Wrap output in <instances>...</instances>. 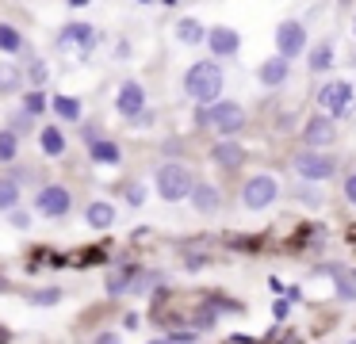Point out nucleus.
I'll list each match as a JSON object with an SVG mask.
<instances>
[{"mask_svg":"<svg viewBox=\"0 0 356 344\" xmlns=\"http://www.w3.org/2000/svg\"><path fill=\"white\" fill-rule=\"evenodd\" d=\"M19 206V183L12 176H0V211H16Z\"/></svg>","mask_w":356,"mask_h":344,"instance_id":"obj_22","label":"nucleus"},{"mask_svg":"<svg viewBox=\"0 0 356 344\" xmlns=\"http://www.w3.org/2000/svg\"><path fill=\"white\" fill-rule=\"evenodd\" d=\"M0 54H24V35L12 23H0Z\"/></svg>","mask_w":356,"mask_h":344,"instance_id":"obj_21","label":"nucleus"},{"mask_svg":"<svg viewBox=\"0 0 356 344\" xmlns=\"http://www.w3.org/2000/svg\"><path fill=\"white\" fill-rule=\"evenodd\" d=\"M330 275H333V283H337V295L348 298V302H356V275H345L341 268H330Z\"/></svg>","mask_w":356,"mask_h":344,"instance_id":"obj_23","label":"nucleus"},{"mask_svg":"<svg viewBox=\"0 0 356 344\" xmlns=\"http://www.w3.org/2000/svg\"><path fill=\"white\" fill-rule=\"evenodd\" d=\"M39 145H42V153H47V157H62V153H65V134L58 126H42Z\"/></svg>","mask_w":356,"mask_h":344,"instance_id":"obj_18","label":"nucleus"},{"mask_svg":"<svg viewBox=\"0 0 356 344\" xmlns=\"http://www.w3.org/2000/svg\"><path fill=\"white\" fill-rule=\"evenodd\" d=\"M218 203H222V195H218V188L215 183H195V191H192V206L200 214H215L218 211Z\"/></svg>","mask_w":356,"mask_h":344,"instance_id":"obj_15","label":"nucleus"},{"mask_svg":"<svg viewBox=\"0 0 356 344\" xmlns=\"http://www.w3.org/2000/svg\"><path fill=\"white\" fill-rule=\"evenodd\" d=\"M58 42H62V50H70V46H77V50H88V46L96 42V31L88 27V23H70V27L58 35Z\"/></svg>","mask_w":356,"mask_h":344,"instance_id":"obj_13","label":"nucleus"},{"mask_svg":"<svg viewBox=\"0 0 356 344\" xmlns=\"http://www.w3.org/2000/svg\"><path fill=\"white\" fill-rule=\"evenodd\" d=\"M333 138H337V126H333L330 115H314V119L307 122V130H302V142H307V149H322V145H330Z\"/></svg>","mask_w":356,"mask_h":344,"instance_id":"obj_9","label":"nucleus"},{"mask_svg":"<svg viewBox=\"0 0 356 344\" xmlns=\"http://www.w3.org/2000/svg\"><path fill=\"white\" fill-rule=\"evenodd\" d=\"M211 31H203V23L200 19H192V15H184V19H177V38L180 42H188V46H195V42H203Z\"/></svg>","mask_w":356,"mask_h":344,"instance_id":"obj_17","label":"nucleus"},{"mask_svg":"<svg viewBox=\"0 0 356 344\" xmlns=\"http://www.w3.org/2000/svg\"><path fill=\"white\" fill-rule=\"evenodd\" d=\"M280 195V183L272 180L268 172H257L249 176L245 183H241V206H249V211H264V206H272Z\"/></svg>","mask_w":356,"mask_h":344,"instance_id":"obj_4","label":"nucleus"},{"mask_svg":"<svg viewBox=\"0 0 356 344\" xmlns=\"http://www.w3.org/2000/svg\"><path fill=\"white\" fill-rule=\"evenodd\" d=\"M88 153H92V161H104V165H119V145L108 142V138H92V142H88Z\"/></svg>","mask_w":356,"mask_h":344,"instance_id":"obj_19","label":"nucleus"},{"mask_svg":"<svg viewBox=\"0 0 356 344\" xmlns=\"http://www.w3.org/2000/svg\"><path fill=\"white\" fill-rule=\"evenodd\" d=\"M27 126H31V115H27V111H19V115H16V119H12V122H8V130H12V134H16V138H19V134H24V130H27Z\"/></svg>","mask_w":356,"mask_h":344,"instance_id":"obj_29","label":"nucleus"},{"mask_svg":"<svg viewBox=\"0 0 356 344\" xmlns=\"http://www.w3.org/2000/svg\"><path fill=\"white\" fill-rule=\"evenodd\" d=\"M195 126H211L222 138H234L245 126V111H241V104H234V99L215 104V107H200V111H195Z\"/></svg>","mask_w":356,"mask_h":344,"instance_id":"obj_3","label":"nucleus"},{"mask_svg":"<svg viewBox=\"0 0 356 344\" xmlns=\"http://www.w3.org/2000/svg\"><path fill=\"white\" fill-rule=\"evenodd\" d=\"M291 76V61L287 58H268V61H261V69H257V81L264 84V88H280V84Z\"/></svg>","mask_w":356,"mask_h":344,"instance_id":"obj_12","label":"nucleus"},{"mask_svg":"<svg viewBox=\"0 0 356 344\" xmlns=\"http://www.w3.org/2000/svg\"><path fill=\"white\" fill-rule=\"evenodd\" d=\"M16 153H19V138L12 130H0V165L16 161Z\"/></svg>","mask_w":356,"mask_h":344,"instance_id":"obj_24","label":"nucleus"},{"mask_svg":"<svg viewBox=\"0 0 356 344\" xmlns=\"http://www.w3.org/2000/svg\"><path fill=\"white\" fill-rule=\"evenodd\" d=\"M31 302H35V306H54V302H62V290H58V287L35 290V295H31Z\"/></svg>","mask_w":356,"mask_h":344,"instance_id":"obj_27","label":"nucleus"},{"mask_svg":"<svg viewBox=\"0 0 356 344\" xmlns=\"http://www.w3.org/2000/svg\"><path fill=\"white\" fill-rule=\"evenodd\" d=\"M146 107V88H142L138 81H123L119 84V96H115V111L127 115V119H134V115Z\"/></svg>","mask_w":356,"mask_h":344,"instance_id":"obj_10","label":"nucleus"},{"mask_svg":"<svg viewBox=\"0 0 356 344\" xmlns=\"http://www.w3.org/2000/svg\"><path fill=\"white\" fill-rule=\"evenodd\" d=\"M345 199L356 206V172H348V180H345Z\"/></svg>","mask_w":356,"mask_h":344,"instance_id":"obj_31","label":"nucleus"},{"mask_svg":"<svg viewBox=\"0 0 356 344\" xmlns=\"http://www.w3.org/2000/svg\"><path fill=\"white\" fill-rule=\"evenodd\" d=\"M127 199H131V206H142V199H146V188H142V183L127 188Z\"/></svg>","mask_w":356,"mask_h":344,"instance_id":"obj_30","label":"nucleus"},{"mask_svg":"<svg viewBox=\"0 0 356 344\" xmlns=\"http://www.w3.org/2000/svg\"><path fill=\"white\" fill-rule=\"evenodd\" d=\"M70 206H73V195L62 183H47V188H39V195H35V211H39L42 218H65Z\"/></svg>","mask_w":356,"mask_h":344,"instance_id":"obj_6","label":"nucleus"},{"mask_svg":"<svg viewBox=\"0 0 356 344\" xmlns=\"http://www.w3.org/2000/svg\"><path fill=\"white\" fill-rule=\"evenodd\" d=\"M85 218L92 229H111V222H115V206L104 203V199H96V203L85 206Z\"/></svg>","mask_w":356,"mask_h":344,"instance_id":"obj_16","label":"nucleus"},{"mask_svg":"<svg viewBox=\"0 0 356 344\" xmlns=\"http://www.w3.org/2000/svg\"><path fill=\"white\" fill-rule=\"evenodd\" d=\"M295 172H299L302 180H310V183H322V180H330V176L337 172V161H333L330 153L302 149L299 157H295Z\"/></svg>","mask_w":356,"mask_h":344,"instance_id":"obj_5","label":"nucleus"},{"mask_svg":"<svg viewBox=\"0 0 356 344\" xmlns=\"http://www.w3.org/2000/svg\"><path fill=\"white\" fill-rule=\"evenodd\" d=\"M276 50H280V58H299L302 50H307V27H302L299 19H284L276 27Z\"/></svg>","mask_w":356,"mask_h":344,"instance_id":"obj_8","label":"nucleus"},{"mask_svg":"<svg viewBox=\"0 0 356 344\" xmlns=\"http://www.w3.org/2000/svg\"><path fill=\"white\" fill-rule=\"evenodd\" d=\"M154 183H157V195H161L165 203H180V199H192V191H195V183H200V180L192 176V168H188V165L169 161V165L157 168Z\"/></svg>","mask_w":356,"mask_h":344,"instance_id":"obj_2","label":"nucleus"},{"mask_svg":"<svg viewBox=\"0 0 356 344\" xmlns=\"http://www.w3.org/2000/svg\"><path fill=\"white\" fill-rule=\"evenodd\" d=\"M348 344H356V341H348Z\"/></svg>","mask_w":356,"mask_h":344,"instance_id":"obj_34","label":"nucleus"},{"mask_svg":"<svg viewBox=\"0 0 356 344\" xmlns=\"http://www.w3.org/2000/svg\"><path fill=\"white\" fill-rule=\"evenodd\" d=\"M207 46H211V54H215V58H234V54H238V46H241V35L234 27H211Z\"/></svg>","mask_w":356,"mask_h":344,"instance_id":"obj_11","label":"nucleus"},{"mask_svg":"<svg viewBox=\"0 0 356 344\" xmlns=\"http://www.w3.org/2000/svg\"><path fill=\"white\" fill-rule=\"evenodd\" d=\"M19 81H24V76H19L16 69L0 65V92H12V88H19Z\"/></svg>","mask_w":356,"mask_h":344,"instance_id":"obj_28","label":"nucleus"},{"mask_svg":"<svg viewBox=\"0 0 356 344\" xmlns=\"http://www.w3.org/2000/svg\"><path fill=\"white\" fill-rule=\"evenodd\" d=\"M330 65H333V54H330V46H318V50L310 54V69L318 73V69H330Z\"/></svg>","mask_w":356,"mask_h":344,"instance_id":"obj_26","label":"nucleus"},{"mask_svg":"<svg viewBox=\"0 0 356 344\" xmlns=\"http://www.w3.org/2000/svg\"><path fill=\"white\" fill-rule=\"evenodd\" d=\"M47 107H50V99L42 96V88H35V92H27V96H24V111L31 115V119H35V115H42Z\"/></svg>","mask_w":356,"mask_h":344,"instance_id":"obj_25","label":"nucleus"},{"mask_svg":"<svg viewBox=\"0 0 356 344\" xmlns=\"http://www.w3.org/2000/svg\"><path fill=\"white\" fill-rule=\"evenodd\" d=\"M353 84L348 81H325L322 88H318V104L330 111V119H337V115H348V104H353Z\"/></svg>","mask_w":356,"mask_h":344,"instance_id":"obj_7","label":"nucleus"},{"mask_svg":"<svg viewBox=\"0 0 356 344\" xmlns=\"http://www.w3.org/2000/svg\"><path fill=\"white\" fill-rule=\"evenodd\" d=\"M92 344H123V341H119V333H100Z\"/></svg>","mask_w":356,"mask_h":344,"instance_id":"obj_33","label":"nucleus"},{"mask_svg":"<svg viewBox=\"0 0 356 344\" xmlns=\"http://www.w3.org/2000/svg\"><path fill=\"white\" fill-rule=\"evenodd\" d=\"M353 275H356V272H353Z\"/></svg>","mask_w":356,"mask_h":344,"instance_id":"obj_35","label":"nucleus"},{"mask_svg":"<svg viewBox=\"0 0 356 344\" xmlns=\"http://www.w3.org/2000/svg\"><path fill=\"white\" fill-rule=\"evenodd\" d=\"M50 107H54V115H58V119H65V122H77L81 119V99L77 96H54V99H50Z\"/></svg>","mask_w":356,"mask_h":344,"instance_id":"obj_20","label":"nucleus"},{"mask_svg":"<svg viewBox=\"0 0 356 344\" xmlns=\"http://www.w3.org/2000/svg\"><path fill=\"white\" fill-rule=\"evenodd\" d=\"M222 69H218V61H195L192 69L184 73V92L195 99V104L203 107H215V99L222 96Z\"/></svg>","mask_w":356,"mask_h":344,"instance_id":"obj_1","label":"nucleus"},{"mask_svg":"<svg viewBox=\"0 0 356 344\" xmlns=\"http://www.w3.org/2000/svg\"><path fill=\"white\" fill-rule=\"evenodd\" d=\"M211 157H215L226 172H234V168H241V161H245V149H241V142H234V138H222V142L211 149Z\"/></svg>","mask_w":356,"mask_h":344,"instance_id":"obj_14","label":"nucleus"},{"mask_svg":"<svg viewBox=\"0 0 356 344\" xmlns=\"http://www.w3.org/2000/svg\"><path fill=\"white\" fill-rule=\"evenodd\" d=\"M31 81H35V84L47 81V65H42V61H35V65H31Z\"/></svg>","mask_w":356,"mask_h":344,"instance_id":"obj_32","label":"nucleus"}]
</instances>
